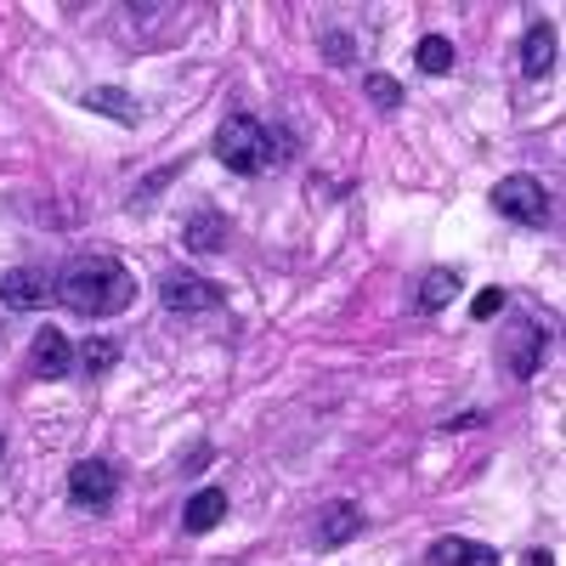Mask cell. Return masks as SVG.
<instances>
[{"mask_svg": "<svg viewBox=\"0 0 566 566\" xmlns=\"http://www.w3.org/2000/svg\"><path fill=\"white\" fill-rule=\"evenodd\" d=\"M0 301H7L12 312H34L52 301V277H45L40 266H12L7 277H0Z\"/></svg>", "mask_w": 566, "mask_h": 566, "instance_id": "obj_6", "label": "cell"}, {"mask_svg": "<svg viewBox=\"0 0 566 566\" xmlns=\"http://www.w3.org/2000/svg\"><path fill=\"white\" fill-rule=\"evenodd\" d=\"M538 363H544L538 323H533V317H522V323L510 328V374H515V380H533V374H538Z\"/></svg>", "mask_w": 566, "mask_h": 566, "instance_id": "obj_9", "label": "cell"}, {"mask_svg": "<svg viewBox=\"0 0 566 566\" xmlns=\"http://www.w3.org/2000/svg\"><path fill=\"white\" fill-rule=\"evenodd\" d=\"M221 295H227L221 283H216V277H199V272H165V277H159V301H165V312H181V317L216 312Z\"/></svg>", "mask_w": 566, "mask_h": 566, "instance_id": "obj_4", "label": "cell"}, {"mask_svg": "<svg viewBox=\"0 0 566 566\" xmlns=\"http://www.w3.org/2000/svg\"><path fill=\"white\" fill-rule=\"evenodd\" d=\"M29 368L45 374V380H63V374L74 368V346H69L63 328H40L34 346H29Z\"/></svg>", "mask_w": 566, "mask_h": 566, "instance_id": "obj_7", "label": "cell"}, {"mask_svg": "<svg viewBox=\"0 0 566 566\" xmlns=\"http://www.w3.org/2000/svg\"><path fill=\"white\" fill-rule=\"evenodd\" d=\"M181 522H187V533H216L227 522V493L221 488H199L193 499H187Z\"/></svg>", "mask_w": 566, "mask_h": 566, "instance_id": "obj_10", "label": "cell"}, {"mask_svg": "<svg viewBox=\"0 0 566 566\" xmlns=\"http://www.w3.org/2000/svg\"><path fill=\"white\" fill-rule=\"evenodd\" d=\"M119 363V346L114 340H85V352H80V368L85 374H108Z\"/></svg>", "mask_w": 566, "mask_h": 566, "instance_id": "obj_18", "label": "cell"}, {"mask_svg": "<svg viewBox=\"0 0 566 566\" xmlns=\"http://www.w3.org/2000/svg\"><path fill=\"white\" fill-rule=\"evenodd\" d=\"M453 295H459V272L453 266H431L419 277V312H442Z\"/></svg>", "mask_w": 566, "mask_h": 566, "instance_id": "obj_14", "label": "cell"}, {"mask_svg": "<svg viewBox=\"0 0 566 566\" xmlns=\"http://www.w3.org/2000/svg\"><path fill=\"white\" fill-rule=\"evenodd\" d=\"M216 159H221L232 176H261V170L277 165V136H272L261 119H250V114H232V119H221V130H216Z\"/></svg>", "mask_w": 566, "mask_h": 566, "instance_id": "obj_2", "label": "cell"}, {"mask_svg": "<svg viewBox=\"0 0 566 566\" xmlns=\"http://www.w3.org/2000/svg\"><path fill=\"white\" fill-rule=\"evenodd\" d=\"M413 63H419V74H448L453 69V40L448 34H424L413 45Z\"/></svg>", "mask_w": 566, "mask_h": 566, "instance_id": "obj_16", "label": "cell"}, {"mask_svg": "<svg viewBox=\"0 0 566 566\" xmlns=\"http://www.w3.org/2000/svg\"><path fill=\"white\" fill-rule=\"evenodd\" d=\"M0 453H7V437H0Z\"/></svg>", "mask_w": 566, "mask_h": 566, "instance_id": "obj_21", "label": "cell"}, {"mask_svg": "<svg viewBox=\"0 0 566 566\" xmlns=\"http://www.w3.org/2000/svg\"><path fill=\"white\" fill-rule=\"evenodd\" d=\"M363 533V510L357 504H328L323 515H317V527H312V544L317 549H340V544H352Z\"/></svg>", "mask_w": 566, "mask_h": 566, "instance_id": "obj_8", "label": "cell"}, {"mask_svg": "<svg viewBox=\"0 0 566 566\" xmlns=\"http://www.w3.org/2000/svg\"><path fill=\"white\" fill-rule=\"evenodd\" d=\"M363 97H368L374 108L397 114V108H402V85H397L391 74H363Z\"/></svg>", "mask_w": 566, "mask_h": 566, "instance_id": "obj_17", "label": "cell"}, {"mask_svg": "<svg viewBox=\"0 0 566 566\" xmlns=\"http://www.w3.org/2000/svg\"><path fill=\"white\" fill-rule=\"evenodd\" d=\"M493 210L515 227H549V193L538 176H504L493 187Z\"/></svg>", "mask_w": 566, "mask_h": 566, "instance_id": "obj_3", "label": "cell"}, {"mask_svg": "<svg viewBox=\"0 0 566 566\" xmlns=\"http://www.w3.org/2000/svg\"><path fill=\"white\" fill-rule=\"evenodd\" d=\"M522 566H555V555H549V549H533V555H527Z\"/></svg>", "mask_w": 566, "mask_h": 566, "instance_id": "obj_20", "label": "cell"}, {"mask_svg": "<svg viewBox=\"0 0 566 566\" xmlns=\"http://www.w3.org/2000/svg\"><path fill=\"white\" fill-rule=\"evenodd\" d=\"M431 566H499V555L476 538H437L431 544Z\"/></svg>", "mask_w": 566, "mask_h": 566, "instance_id": "obj_12", "label": "cell"}, {"mask_svg": "<svg viewBox=\"0 0 566 566\" xmlns=\"http://www.w3.org/2000/svg\"><path fill=\"white\" fill-rule=\"evenodd\" d=\"M52 295H57L69 312H80V317H114V312H125V306L136 301V277H130L125 261H114V255H80V261L52 283Z\"/></svg>", "mask_w": 566, "mask_h": 566, "instance_id": "obj_1", "label": "cell"}, {"mask_svg": "<svg viewBox=\"0 0 566 566\" xmlns=\"http://www.w3.org/2000/svg\"><path fill=\"white\" fill-rule=\"evenodd\" d=\"M499 312H504V290H499V283L470 301V317H476V323H488V317H499Z\"/></svg>", "mask_w": 566, "mask_h": 566, "instance_id": "obj_19", "label": "cell"}, {"mask_svg": "<svg viewBox=\"0 0 566 566\" xmlns=\"http://www.w3.org/2000/svg\"><path fill=\"white\" fill-rule=\"evenodd\" d=\"M85 108H103V114L119 119V125H136V119H142L136 97H125L119 85H91V91H85Z\"/></svg>", "mask_w": 566, "mask_h": 566, "instance_id": "obj_15", "label": "cell"}, {"mask_svg": "<svg viewBox=\"0 0 566 566\" xmlns=\"http://www.w3.org/2000/svg\"><path fill=\"white\" fill-rule=\"evenodd\" d=\"M549 69H555V23H533L527 40H522V74L544 80Z\"/></svg>", "mask_w": 566, "mask_h": 566, "instance_id": "obj_11", "label": "cell"}, {"mask_svg": "<svg viewBox=\"0 0 566 566\" xmlns=\"http://www.w3.org/2000/svg\"><path fill=\"white\" fill-rule=\"evenodd\" d=\"M114 493H119V476H114L108 459H80V464L69 470V499H74L80 510H108Z\"/></svg>", "mask_w": 566, "mask_h": 566, "instance_id": "obj_5", "label": "cell"}, {"mask_svg": "<svg viewBox=\"0 0 566 566\" xmlns=\"http://www.w3.org/2000/svg\"><path fill=\"white\" fill-rule=\"evenodd\" d=\"M181 239H187V250H199V255H216V250L227 244V216H221V210H199L193 221L181 227Z\"/></svg>", "mask_w": 566, "mask_h": 566, "instance_id": "obj_13", "label": "cell"}]
</instances>
